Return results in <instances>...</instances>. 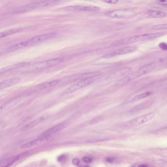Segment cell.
<instances>
[{"label": "cell", "instance_id": "484cf974", "mask_svg": "<svg viewBox=\"0 0 167 167\" xmlns=\"http://www.w3.org/2000/svg\"><path fill=\"white\" fill-rule=\"evenodd\" d=\"M72 162H73L74 164L75 165H79L80 164V160L79 159H77V158H75V159H74L72 161Z\"/></svg>", "mask_w": 167, "mask_h": 167}, {"label": "cell", "instance_id": "603a6c76", "mask_svg": "<svg viewBox=\"0 0 167 167\" xmlns=\"http://www.w3.org/2000/svg\"><path fill=\"white\" fill-rule=\"evenodd\" d=\"M19 158V155H17V156H15L13 158L10 162L9 163H7V164L4 165L3 167H10L11 165H12L13 164L15 161L17 160Z\"/></svg>", "mask_w": 167, "mask_h": 167}, {"label": "cell", "instance_id": "d4e9b609", "mask_svg": "<svg viewBox=\"0 0 167 167\" xmlns=\"http://www.w3.org/2000/svg\"><path fill=\"white\" fill-rule=\"evenodd\" d=\"M82 160L85 163H89L91 161V159L90 158L88 157V156H85V157H84L83 158H82Z\"/></svg>", "mask_w": 167, "mask_h": 167}, {"label": "cell", "instance_id": "4316f807", "mask_svg": "<svg viewBox=\"0 0 167 167\" xmlns=\"http://www.w3.org/2000/svg\"><path fill=\"white\" fill-rule=\"evenodd\" d=\"M105 2L109 3V4H117L118 2V1H116V0H112V1H105Z\"/></svg>", "mask_w": 167, "mask_h": 167}, {"label": "cell", "instance_id": "4fadbf2b", "mask_svg": "<svg viewBox=\"0 0 167 167\" xmlns=\"http://www.w3.org/2000/svg\"><path fill=\"white\" fill-rule=\"evenodd\" d=\"M20 81L21 78H10L8 80L2 81L0 83V89L1 90L6 88L9 87L10 86L15 85Z\"/></svg>", "mask_w": 167, "mask_h": 167}, {"label": "cell", "instance_id": "6da1fadb", "mask_svg": "<svg viewBox=\"0 0 167 167\" xmlns=\"http://www.w3.org/2000/svg\"><path fill=\"white\" fill-rule=\"evenodd\" d=\"M155 68V64L154 63H150L144 65L139 68V69L136 70L135 71L127 75L125 77L121 79L118 82L119 85H125V84L136 80L140 77L148 74Z\"/></svg>", "mask_w": 167, "mask_h": 167}, {"label": "cell", "instance_id": "52a82bcc", "mask_svg": "<svg viewBox=\"0 0 167 167\" xmlns=\"http://www.w3.org/2000/svg\"><path fill=\"white\" fill-rule=\"evenodd\" d=\"M137 49V48L135 46L125 47L118 49V50L113 51L112 53L105 54L102 57L105 58H110L112 57H115L117 55L130 54V53H133V52L136 51Z\"/></svg>", "mask_w": 167, "mask_h": 167}, {"label": "cell", "instance_id": "3957f363", "mask_svg": "<svg viewBox=\"0 0 167 167\" xmlns=\"http://www.w3.org/2000/svg\"><path fill=\"white\" fill-rule=\"evenodd\" d=\"M64 58L62 57L53 58L48 60L42 62L37 63L28 64L23 66L19 69L20 72L33 71L35 70H41L42 69H46L49 67H51L54 66L61 63L63 62Z\"/></svg>", "mask_w": 167, "mask_h": 167}, {"label": "cell", "instance_id": "83f0119b", "mask_svg": "<svg viewBox=\"0 0 167 167\" xmlns=\"http://www.w3.org/2000/svg\"><path fill=\"white\" fill-rule=\"evenodd\" d=\"M160 4L163 5V7H165L167 8V1H158Z\"/></svg>", "mask_w": 167, "mask_h": 167}, {"label": "cell", "instance_id": "8fae6325", "mask_svg": "<svg viewBox=\"0 0 167 167\" xmlns=\"http://www.w3.org/2000/svg\"><path fill=\"white\" fill-rule=\"evenodd\" d=\"M21 99L22 98L21 97H16L5 102V104L1 108V112H0L1 114H3V113H5L7 111H8L11 108L14 107L16 104L20 101Z\"/></svg>", "mask_w": 167, "mask_h": 167}, {"label": "cell", "instance_id": "1f68e13d", "mask_svg": "<svg viewBox=\"0 0 167 167\" xmlns=\"http://www.w3.org/2000/svg\"><path fill=\"white\" fill-rule=\"evenodd\" d=\"M89 167V166H85V167Z\"/></svg>", "mask_w": 167, "mask_h": 167}, {"label": "cell", "instance_id": "7402d4cb", "mask_svg": "<svg viewBox=\"0 0 167 167\" xmlns=\"http://www.w3.org/2000/svg\"><path fill=\"white\" fill-rule=\"evenodd\" d=\"M151 29L153 30H167V24H164L157 25L152 26Z\"/></svg>", "mask_w": 167, "mask_h": 167}, {"label": "cell", "instance_id": "ffe728a7", "mask_svg": "<svg viewBox=\"0 0 167 167\" xmlns=\"http://www.w3.org/2000/svg\"><path fill=\"white\" fill-rule=\"evenodd\" d=\"M151 94V93L150 92H145L144 93H141V94L138 95L137 96H135L134 98H132V100L130 101L132 102V101H138L139 100H141L142 99L145 98H147V97L150 96Z\"/></svg>", "mask_w": 167, "mask_h": 167}, {"label": "cell", "instance_id": "4dcf8cb0", "mask_svg": "<svg viewBox=\"0 0 167 167\" xmlns=\"http://www.w3.org/2000/svg\"><path fill=\"white\" fill-rule=\"evenodd\" d=\"M138 167H148V166H147V165H141Z\"/></svg>", "mask_w": 167, "mask_h": 167}, {"label": "cell", "instance_id": "cb8c5ba5", "mask_svg": "<svg viewBox=\"0 0 167 167\" xmlns=\"http://www.w3.org/2000/svg\"><path fill=\"white\" fill-rule=\"evenodd\" d=\"M101 120V117H97L96 118L93 119L90 122V124H94L96 123H98V122L100 121V120Z\"/></svg>", "mask_w": 167, "mask_h": 167}, {"label": "cell", "instance_id": "7c38bea8", "mask_svg": "<svg viewBox=\"0 0 167 167\" xmlns=\"http://www.w3.org/2000/svg\"><path fill=\"white\" fill-rule=\"evenodd\" d=\"M64 9L69 11H95L100 10L98 7H90V6H82V5H75V6H69L64 7Z\"/></svg>", "mask_w": 167, "mask_h": 167}, {"label": "cell", "instance_id": "e0dca14e", "mask_svg": "<svg viewBox=\"0 0 167 167\" xmlns=\"http://www.w3.org/2000/svg\"><path fill=\"white\" fill-rule=\"evenodd\" d=\"M45 118L44 116H41L40 117L36 119L35 120L27 125L24 128L26 129H30L34 128V127H36L38 125H39V124H40L41 122H42L45 120Z\"/></svg>", "mask_w": 167, "mask_h": 167}, {"label": "cell", "instance_id": "8992f818", "mask_svg": "<svg viewBox=\"0 0 167 167\" xmlns=\"http://www.w3.org/2000/svg\"><path fill=\"white\" fill-rule=\"evenodd\" d=\"M155 116H156V114L154 112H151L147 114L142 115L139 117L130 120L129 121L126 122L125 125L127 127H134V126L141 125L151 121L155 118Z\"/></svg>", "mask_w": 167, "mask_h": 167}, {"label": "cell", "instance_id": "ac0fdd59", "mask_svg": "<svg viewBox=\"0 0 167 167\" xmlns=\"http://www.w3.org/2000/svg\"><path fill=\"white\" fill-rule=\"evenodd\" d=\"M23 30L22 28H13L11 30L6 31H4V32H1L0 34V37L3 38L5 37H7L9 35L13 34H16L18 32H21Z\"/></svg>", "mask_w": 167, "mask_h": 167}, {"label": "cell", "instance_id": "7a4b0ae2", "mask_svg": "<svg viewBox=\"0 0 167 167\" xmlns=\"http://www.w3.org/2000/svg\"><path fill=\"white\" fill-rule=\"evenodd\" d=\"M164 35L163 32H154L150 34H144L140 35H135L133 37L125 38L124 39L116 41L112 44L113 46H118L122 45L127 44L129 43L134 42H140L143 41L150 40L151 39H155Z\"/></svg>", "mask_w": 167, "mask_h": 167}, {"label": "cell", "instance_id": "5bb4252c", "mask_svg": "<svg viewBox=\"0 0 167 167\" xmlns=\"http://www.w3.org/2000/svg\"><path fill=\"white\" fill-rule=\"evenodd\" d=\"M48 137H40L39 138L32 140V141L28 142L22 145L21 148H31L35 145H38L41 144L43 142L46 141V140H48Z\"/></svg>", "mask_w": 167, "mask_h": 167}, {"label": "cell", "instance_id": "44dd1931", "mask_svg": "<svg viewBox=\"0 0 167 167\" xmlns=\"http://www.w3.org/2000/svg\"><path fill=\"white\" fill-rule=\"evenodd\" d=\"M26 64L25 63H21L13 65L11 66H8L7 67L4 68L3 69H1V72H5L9 71L10 70H13V69H16L17 68L22 67L23 66H25Z\"/></svg>", "mask_w": 167, "mask_h": 167}, {"label": "cell", "instance_id": "f1b7e54d", "mask_svg": "<svg viewBox=\"0 0 167 167\" xmlns=\"http://www.w3.org/2000/svg\"><path fill=\"white\" fill-rule=\"evenodd\" d=\"M106 160L108 162H109V163H112V162H113V161H114V158L109 157H107L106 158Z\"/></svg>", "mask_w": 167, "mask_h": 167}, {"label": "cell", "instance_id": "d6986e66", "mask_svg": "<svg viewBox=\"0 0 167 167\" xmlns=\"http://www.w3.org/2000/svg\"><path fill=\"white\" fill-rule=\"evenodd\" d=\"M59 82H60V80H57L50 81V82H46L42 85H41L40 88L42 89H45L47 88L55 86V85H57Z\"/></svg>", "mask_w": 167, "mask_h": 167}, {"label": "cell", "instance_id": "277c9868", "mask_svg": "<svg viewBox=\"0 0 167 167\" xmlns=\"http://www.w3.org/2000/svg\"><path fill=\"white\" fill-rule=\"evenodd\" d=\"M57 32H50L48 34H44L42 35H38L37 37H34L28 40L21 42L22 48H23L33 46L35 45L38 44L39 43L45 42L46 41L49 40L57 37Z\"/></svg>", "mask_w": 167, "mask_h": 167}, {"label": "cell", "instance_id": "9a60e30c", "mask_svg": "<svg viewBox=\"0 0 167 167\" xmlns=\"http://www.w3.org/2000/svg\"><path fill=\"white\" fill-rule=\"evenodd\" d=\"M65 127V125L63 123L57 125L52 127L51 128L48 129V130L46 131L45 132H44L43 134L41 135V136L40 137H48V136H50L51 135L55 133L56 132H57L61 130L62 129L64 128Z\"/></svg>", "mask_w": 167, "mask_h": 167}, {"label": "cell", "instance_id": "5b68a950", "mask_svg": "<svg viewBox=\"0 0 167 167\" xmlns=\"http://www.w3.org/2000/svg\"><path fill=\"white\" fill-rule=\"evenodd\" d=\"M138 13V11L133 8H123L110 11L107 12L105 15L108 17L121 19L130 17L136 15Z\"/></svg>", "mask_w": 167, "mask_h": 167}, {"label": "cell", "instance_id": "30bf717a", "mask_svg": "<svg viewBox=\"0 0 167 167\" xmlns=\"http://www.w3.org/2000/svg\"><path fill=\"white\" fill-rule=\"evenodd\" d=\"M101 74V72H89V73H84L82 74L76 75L72 77L71 79L74 81L90 80L91 78L98 76Z\"/></svg>", "mask_w": 167, "mask_h": 167}, {"label": "cell", "instance_id": "2e32d148", "mask_svg": "<svg viewBox=\"0 0 167 167\" xmlns=\"http://www.w3.org/2000/svg\"><path fill=\"white\" fill-rule=\"evenodd\" d=\"M147 14L152 18H163L167 17V12L159 10H149L147 12Z\"/></svg>", "mask_w": 167, "mask_h": 167}, {"label": "cell", "instance_id": "ba28073f", "mask_svg": "<svg viewBox=\"0 0 167 167\" xmlns=\"http://www.w3.org/2000/svg\"><path fill=\"white\" fill-rule=\"evenodd\" d=\"M58 1H34L33 3L28 4L30 11L33 10L38 8H41L44 7L53 5L58 3Z\"/></svg>", "mask_w": 167, "mask_h": 167}, {"label": "cell", "instance_id": "f546056e", "mask_svg": "<svg viewBox=\"0 0 167 167\" xmlns=\"http://www.w3.org/2000/svg\"><path fill=\"white\" fill-rule=\"evenodd\" d=\"M64 155H61V156H59V157H58V159H57V160H58V161L61 162V161L63 160L64 159Z\"/></svg>", "mask_w": 167, "mask_h": 167}, {"label": "cell", "instance_id": "9c48e42d", "mask_svg": "<svg viewBox=\"0 0 167 167\" xmlns=\"http://www.w3.org/2000/svg\"><path fill=\"white\" fill-rule=\"evenodd\" d=\"M92 82V81L91 80L78 81V82L74 84L71 86H70V87L66 91V93L67 94L73 93L74 92L77 91V90L81 89L82 88L88 86L91 84Z\"/></svg>", "mask_w": 167, "mask_h": 167}]
</instances>
